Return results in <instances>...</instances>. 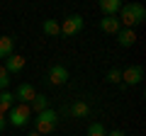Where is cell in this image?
Segmentation results:
<instances>
[{
  "label": "cell",
  "mask_w": 146,
  "mask_h": 136,
  "mask_svg": "<svg viewBox=\"0 0 146 136\" xmlns=\"http://www.w3.org/2000/svg\"><path fill=\"white\" fill-rule=\"evenodd\" d=\"M117 20H119L122 29H134V27L144 24L146 7L139 5V3H127V5H122V10L117 12Z\"/></svg>",
  "instance_id": "1"
},
{
  "label": "cell",
  "mask_w": 146,
  "mask_h": 136,
  "mask_svg": "<svg viewBox=\"0 0 146 136\" xmlns=\"http://www.w3.org/2000/svg\"><path fill=\"white\" fill-rule=\"evenodd\" d=\"M56 124H58V114H56V110H44V112H39V114H34V131L36 134H42V136H46V134H51L54 129H56Z\"/></svg>",
  "instance_id": "2"
},
{
  "label": "cell",
  "mask_w": 146,
  "mask_h": 136,
  "mask_svg": "<svg viewBox=\"0 0 146 136\" xmlns=\"http://www.w3.org/2000/svg\"><path fill=\"white\" fill-rule=\"evenodd\" d=\"M5 119H7V124H12V126H27L32 121L29 105H20V102H15V107L5 114Z\"/></svg>",
  "instance_id": "3"
},
{
  "label": "cell",
  "mask_w": 146,
  "mask_h": 136,
  "mask_svg": "<svg viewBox=\"0 0 146 136\" xmlns=\"http://www.w3.org/2000/svg\"><path fill=\"white\" fill-rule=\"evenodd\" d=\"M58 27H61V34L63 37H76V34H80L83 32V27H85V20H83V15H66L61 22H58Z\"/></svg>",
  "instance_id": "4"
},
{
  "label": "cell",
  "mask_w": 146,
  "mask_h": 136,
  "mask_svg": "<svg viewBox=\"0 0 146 136\" xmlns=\"http://www.w3.org/2000/svg\"><path fill=\"white\" fill-rule=\"evenodd\" d=\"M68 78H71V73H68V68L61 66V63H54V66L49 68V85L61 88V85L68 83Z\"/></svg>",
  "instance_id": "5"
},
{
  "label": "cell",
  "mask_w": 146,
  "mask_h": 136,
  "mask_svg": "<svg viewBox=\"0 0 146 136\" xmlns=\"http://www.w3.org/2000/svg\"><path fill=\"white\" fill-rule=\"evenodd\" d=\"M144 80V68L141 66H129L122 71V85L124 88H131V85H139Z\"/></svg>",
  "instance_id": "6"
},
{
  "label": "cell",
  "mask_w": 146,
  "mask_h": 136,
  "mask_svg": "<svg viewBox=\"0 0 146 136\" xmlns=\"http://www.w3.org/2000/svg\"><path fill=\"white\" fill-rule=\"evenodd\" d=\"M12 95H15V102H20V105H32V100L36 97V90L32 83H20Z\"/></svg>",
  "instance_id": "7"
},
{
  "label": "cell",
  "mask_w": 146,
  "mask_h": 136,
  "mask_svg": "<svg viewBox=\"0 0 146 136\" xmlns=\"http://www.w3.org/2000/svg\"><path fill=\"white\" fill-rule=\"evenodd\" d=\"M25 66H27V58L22 56V53H12V56L5 58V66H3V68H5L10 75H15V73H20Z\"/></svg>",
  "instance_id": "8"
},
{
  "label": "cell",
  "mask_w": 146,
  "mask_h": 136,
  "mask_svg": "<svg viewBox=\"0 0 146 136\" xmlns=\"http://www.w3.org/2000/svg\"><path fill=\"white\" fill-rule=\"evenodd\" d=\"M68 112H71V117L73 119H85V117H90V105L85 102V100H76L71 107H68Z\"/></svg>",
  "instance_id": "9"
},
{
  "label": "cell",
  "mask_w": 146,
  "mask_h": 136,
  "mask_svg": "<svg viewBox=\"0 0 146 136\" xmlns=\"http://www.w3.org/2000/svg\"><path fill=\"white\" fill-rule=\"evenodd\" d=\"M122 5H124L122 0H100V10L105 12V17H117Z\"/></svg>",
  "instance_id": "10"
},
{
  "label": "cell",
  "mask_w": 146,
  "mask_h": 136,
  "mask_svg": "<svg viewBox=\"0 0 146 136\" xmlns=\"http://www.w3.org/2000/svg\"><path fill=\"white\" fill-rule=\"evenodd\" d=\"M12 53H15V37L3 34V37H0V58L5 61L7 56H12Z\"/></svg>",
  "instance_id": "11"
},
{
  "label": "cell",
  "mask_w": 146,
  "mask_h": 136,
  "mask_svg": "<svg viewBox=\"0 0 146 136\" xmlns=\"http://www.w3.org/2000/svg\"><path fill=\"white\" fill-rule=\"evenodd\" d=\"M115 37H117V42H119V46H124V49H129V46L136 44V32L134 29H119Z\"/></svg>",
  "instance_id": "12"
},
{
  "label": "cell",
  "mask_w": 146,
  "mask_h": 136,
  "mask_svg": "<svg viewBox=\"0 0 146 136\" xmlns=\"http://www.w3.org/2000/svg\"><path fill=\"white\" fill-rule=\"evenodd\" d=\"M100 29H102L105 34H117V32L122 29V24H119L117 17H105L102 15V20H100Z\"/></svg>",
  "instance_id": "13"
},
{
  "label": "cell",
  "mask_w": 146,
  "mask_h": 136,
  "mask_svg": "<svg viewBox=\"0 0 146 136\" xmlns=\"http://www.w3.org/2000/svg\"><path fill=\"white\" fill-rule=\"evenodd\" d=\"M49 107H51V105H49V97H46V95H44V92H36V97L32 100V105H29V110L34 112V114H39V112L49 110Z\"/></svg>",
  "instance_id": "14"
},
{
  "label": "cell",
  "mask_w": 146,
  "mask_h": 136,
  "mask_svg": "<svg viewBox=\"0 0 146 136\" xmlns=\"http://www.w3.org/2000/svg\"><path fill=\"white\" fill-rule=\"evenodd\" d=\"M12 107H15V95L10 90H3L0 92V114H7Z\"/></svg>",
  "instance_id": "15"
},
{
  "label": "cell",
  "mask_w": 146,
  "mask_h": 136,
  "mask_svg": "<svg viewBox=\"0 0 146 136\" xmlns=\"http://www.w3.org/2000/svg\"><path fill=\"white\" fill-rule=\"evenodd\" d=\"M42 32L46 37H56V34H61V27H58L56 20H44L42 22Z\"/></svg>",
  "instance_id": "16"
},
{
  "label": "cell",
  "mask_w": 146,
  "mask_h": 136,
  "mask_svg": "<svg viewBox=\"0 0 146 136\" xmlns=\"http://www.w3.org/2000/svg\"><path fill=\"white\" fill-rule=\"evenodd\" d=\"M105 80H107L110 85H122V71L112 66V68L107 71V75H105Z\"/></svg>",
  "instance_id": "17"
},
{
  "label": "cell",
  "mask_w": 146,
  "mask_h": 136,
  "mask_svg": "<svg viewBox=\"0 0 146 136\" xmlns=\"http://www.w3.org/2000/svg\"><path fill=\"white\" fill-rule=\"evenodd\" d=\"M105 134H107V129H105L102 121H93L88 126V136H105Z\"/></svg>",
  "instance_id": "18"
},
{
  "label": "cell",
  "mask_w": 146,
  "mask_h": 136,
  "mask_svg": "<svg viewBox=\"0 0 146 136\" xmlns=\"http://www.w3.org/2000/svg\"><path fill=\"white\" fill-rule=\"evenodd\" d=\"M7 88H10V73L0 66V92H3V90H7Z\"/></svg>",
  "instance_id": "19"
},
{
  "label": "cell",
  "mask_w": 146,
  "mask_h": 136,
  "mask_svg": "<svg viewBox=\"0 0 146 136\" xmlns=\"http://www.w3.org/2000/svg\"><path fill=\"white\" fill-rule=\"evenodd\" d=\"M105 136H127V134H124V131H122V129H112V131H107V134H105Z\"/></svg>",
  "instance_id": "20"
},
{
  "label": "cell",
  "mask_w": 146,
  "mask_h": 136,
  "mask_svg": "<svg viewBox=\"0 0 146 136\" xmlns=\"http://www.w3.org/2000/svg\"><path fill=\"white\" fill-rule=\"evenodd\" d=\"M5 126H7V119H5V114H0V131L5 129Z\"/></svg>",
  "instance_id": "21"
},
{
  "label": "cell",
  "mask_w": 146,
  "mask_h": 136,
  "mask_svg": "<svg viewBox=\"0 0 146 136\" xmlns=\"http://www.w3.org/2000/svg\"><path fill=\"white\" fill-rule=\"evenodd\" d=\"M27 136H42V134H36V131H29V134H27Z\"/></svg>",
  "instance_id": "22"
}]
</instances>
